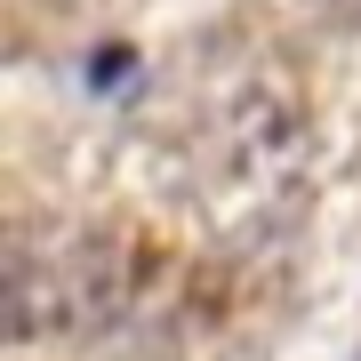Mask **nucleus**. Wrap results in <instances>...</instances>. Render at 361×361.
<instances>
[{
	"label": "nucleus",
	"instance_id": "nucleus-1",
	"mask_svg": "<svg viewBox=\"0 0 361 361\" xmlns=\"http://www.w3.org/2000/svg\"><path fill=\"white\" fill-rule=\"evenodd\" d=\"M129 73H137V49H97V65H89V80H97V89H121Z\"/></svg>",
	"mask_w": 361,
	"mask_h": 361
}]
</instances>
